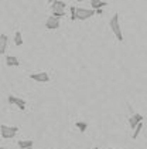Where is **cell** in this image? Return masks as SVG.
<instances>
[{"instance_id": "1", "label": "cell", "mask_w": 147, "mask_h": 149, "mask_svg": "<svg viewBox=\"0 0 147 149\" xmlns=\"http://www.w3.org/2000/svg\"><path fill=\"white\" fill-rule=\"evenodd\" d=\"M109 26H110V30L113 31L115 37L122 43L123 41V33H122V27H120V23H119V14H113V17L109 22Z\"/></svg>"}, {"instance_id": "2", "label": "cell", "mask_w": 147, "mask_h": 149, "mask_svg": "<svg viewBox=\"0 0 147 149\" xmlns=\"http://www.w3.org/2000/svg\"><path fill=\"white\" fill-rule=\"evenodd\" d=\"M95 10L92 9H85V7H77V20L79 22H84V20H88L90 19L93 14H95Z\"/></svg>"}, {"instance_id": "3", "label": "cell", "mask_w": 147, "mask_h": 149, "mask_svg": "<svg viewBox=\"0 0 147 149\" xmlns=\"http://www.w3.org/2000/svg\"><path fill=\"white\" fill-rule=\"evenodd\" d=\"M1 129V136L4 139H11V138L16 136V134L19 132V128L17 126H9V125H0Z\"/></svg>"}, {"instance_id": "4", "label": "cell", "mask_w": 147, "mask_h": 149, "mask_svg": "<svg viewBox=\"0 0 147 149\" xmlns=\"http://www.w3.org/2000/svg\"><path fill=\"white\" fill-rule=\"evenodd\" d=\"M30 78L37 82H50V75L45 71H40V72H34L30 74Z\"/></svg>"}, {"instance_id": "5", "label": "cell", "mask_w": 147, "mask_h": 149, "mask_svg": "<svg viewBox=\"0 0 147 149\" xmlns=\"http://www.w3.org/2000/svg\"><path fill=\"white\" fill-rule=\"evenodd\" d=\"M7 101L11 104V105H16L19 109H21V111H24L26 109V101L23 100V98H19V97H13V95H10L9 98H7Z\"/></svg>"}, {"instance_id": "6", "label": "cell", "mask_w": 147, "mask_h": 149, "mask_svg": "<svg viewBox=\"0 0 147 149\" xmlns=\"http://www.w3.org/2000/svg\"><path fill=\"white\" fill-rule=\"evenodd\" d=\"M59 27V19H55V17H48L47 22H45V29L48 30H57Z\"/></svg>"}, {"instance_id": "7", "label": "cell", "mask_w": 147, "mask_h": 149, "mask_svg": "<svg viewBox=\"0 0 147 149\" xmlns=\"http://www.w3.org/2000/svg\"><path fill=\"white\" fill-rule=\"evenodd\" d=\"M140 122H143V115L140 114H135L133 116H130V119H129V125L132 129H136V126L139 125Z\"/></svg>"}, {"instance_id": "8", "label": "cell", "mask_w": 147, "mask_h": 149, "mask_svg": "<svg viewBox=\"0 0 147 149\" xmlns=\"http://www.w3.org/2000/svg\"><path fill=\"white\" fill-rule=\"evenodd\" d=\"M65 9H67V3L65 1H61V0H55L51 4V10L52 12H62Z\"/></svg>"}, {"instance_id": "9", "label": "cell", "mask_w": 147, "mask_h": 149, "mask_svg": "<svg viewBox=\"0 0 147 149\" xmlns=\"http://www.w3.org/2000/svg\"><path fill=\"white\" fill-rule=\"evenodd\" d=\"M7 44H9V37L6 34H0V56H3L6 53Z\"/></svg>"}, {"instance_id": "10", "label": "cell", "mask_w": 147, "mask_h": 149, "mask_svg": "<svg viewBox=\"0 0 147 149\" xmlns=\"http://www.w3.org/2000/svg\"><path fill=\"white\" fill-rule=\"evenodd\" d=\"M108 3L106 1H102V0H90V9L92 10H102L105 6H106Z\"/></svg>"}, {"instance_id": "11", "label": "cell", "mask_w": 147, "mask_h": 149, "mask_svg": "<svg viewBox=\"0 0 147 149\" xmlns=\"http://www.w3.org/2000/svg\"><path fill=\"white\" fill-rule=\"evenodd\" d=\"M6 65L7 67H19L20 61H19V58L14 57V56H7L6 57Z\"/></svg>"}, {"instance_id": "12", "label": "cell", "mask_w": 147, "mask_h": 149, "mask_svg": "<svg viewBox=\"0 0 147 149\" xmlns=\"http://www.w3.org/2000/svg\"><path fill=\"white\" fill-rule=\"evenodd\" d=\"M17 145H19L20 149H28V148H33L34 146V142L31 139H21V141L17 142Z\"/></svg>"}, {"instance_id": "13", "label": "cell", "mask_w": 147, "mask_h": 149, "mask_svg": "<svg viewBox=\"0 0 147 149\" xmlns=\"http://www.w3.org/2000/svg\"><path fill=\"white\" fill-rule=\"evenodd\" d=\"M14 44H16L17 47L23 46V34H21V31H16V33H14Z\"/></svg>"}, {"instance_id": "14", "label": "cell", "mask_w": 147, "mask_h": 149, "mask_svg": "<svg viewBox=\"0 0 147 149\" xmlns=\"http://www.w3.org/2000/svg\"><path fill=\"white\" fill-rule=\"evenodd\" d=\"M75 126L78 128L81 132H85V131H86V128H88V124H86V122H84V121H78V122L75 124Z\"/></svg>"}, {"instance_id": "15", "label": "cell", "mask_w": 147, "mask_h": 149, "mask_svg": "<svg viewBox=\"0 0 147 149\" xmlns=\"http://www.w3.org/2000/svg\"><path fill=\"white\" fill-rule=\"evenodd\" d=\"M141 129H143V122H140L139 125L136 126V129H135V132H133V135H132V138H133V139H136V138H137L139 135H140Z\"/></svg>"}, {"instance_id": "16", "label": "cell", "mask_w": 147, "mask_h": 149, "mask_svg": "<svg viewBox=\"0 0 147 149\" xmlns=\"http://www.w3.org/2000/svg\"><path fill=\"white\" fill-rule=\"evenodd\" d=\"M69 10H71V20H72V22H75V20H77V7H75V6H72Z\"/></svg>"}, {"instance_id": "17", "label": "cell", "mask_w": 147, "mask_h": 149, "mask_svg": "<svg viewBox=\"0 0 147 149\" xmlns=\"http://www.w3.org/2000/svg\"><path fill=\"white\" fill-rule=\"evenodd\" d=\"M0 149H7V148H3V146H0Z\"/></svg>"}, {"instance_id": "18", "label": "cell", "mask_w": 147, "mask_h": 149, "mask_svg": "<svg viewBox=\"0 0 147 149\" xmlns=\"http://www.w3.org/2000/svg\"><path fill=\"white\" fill-rule=\"evenodd\" d=\"M92 149H99V148H98V146H95V148H92Z\"/></svg>"}, {"instance_id": "19", "label": "cell", "mask_w": 147, "mask_h": 149, "mask_svg": "<svg viewBox=\"0 0 147 149\" xmlns=\"http://www.w3.org/2000/svg\"><path fill=\"white\" fill-rule=\"evenodd\" d=\"M0 135H1V129H0Z\"/></svg>"}, {"instance_id": "20", "label": "cell", "mask_w": 147, "mask_h": 149, "mask_svg": "<svg viewBox=\"0 0 147 149\" xmlns=\"http://www.w3.org/2000/svg\"><path fill=\"white\" fill-rule=\"evenodd\" d=\"M28 149H33V148H28Z\"/></svg>"}, {"instance_id": "21", "label": "cell", "mask_w": 147, "mask_h": 149, "mask_svg": "<svg viewBox=\"0 0 147 149\" xmlns=\"http://www.w3.org/2000/svg\"><path fill=\"white\" fill-rule=\"evenodd\" d=\"M109 149H113V148H109Z\"/></svg>"}]
</instances>
